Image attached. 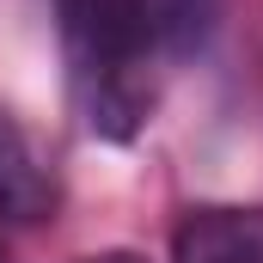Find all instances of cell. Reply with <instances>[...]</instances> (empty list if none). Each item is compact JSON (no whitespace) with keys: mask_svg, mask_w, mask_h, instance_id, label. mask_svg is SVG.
Here are the masks:
<instances>
[{"mask_svg":"<svg viewBox=\"0 0 263 263\" xmlns=\"http://www.w3.org/2000/svg\"><path fill=\"white\" fill-rule=\"evenodd\" d=\"M0 263H12V257H6V245H0Z\"/></svg>","mask_w":263,"mask_h":263,"instance_id":"cell-6","label":"cell"},{"mask_svg":"<svg viewBox=\"0 0 263 263\" xmlns=\"http://www.w3.org/2000/svg\"><path fill=\"white\" fill-rule=\"evenodd\" d=\"M172 263H263V208H190L172 233Z\"/></svg>","mask_w":263,"mask_h":263,"instance_id":"cell-2","label":"cell"},{"mask_svg":"<svg viewBox=\"0 0 263 263\" xmlns=\"http://www.w3.org/2000/svg\"><path fill=\"white\" fill-rule=\"evenodd\" d=\"M141 6H147L153 43H159L165 62L196 55L202 43L214 37V18H220V0H141Z\"/></svg>","mask_w":263,"mask_h":263,"instance_id":"cell-4","label":"cell"},{"mask_svg":"<svg viewBox=\"0 0 263 263\" xmlns=\"http://www.w3.org/2000/svg\"><path fill=\"white\" fill-rule=\"evenodd\" d=\"M62 43L73 62V92L86 104V123L98 135L129 141L153 110V25L141 0H55Z\"/></svg>","mask_w":263,"mask_h":263,"instance_id":"cell-1","label":"cell"},{"mask_svg":"<svg viewBox=\"0 0 263 263\" xmlns=\"http://www.w3.org/2000/svg\"><path fill=\"white\" fill-rule=\"evenodd\" d=\"M55 214V172L31 147V135L0 110V220H49Z\"/></svg>","mask_w":263,"mask_h":263,"instance_id":"cell-3","label":"cell"},{"mask_svg":"<svg viewBox=\"0 0 263 263\" xmlns=\"http://www.w3.org/2000/svg\"><path fill=\"white\" fill-rule=\"evenodd\" d=\"M80 263H141L135 251H98V257H80Z\"/></svg>","mask_w":263,"mask_h":263,"instance_id":"cell-5","label":"cell"}]
</instances>
